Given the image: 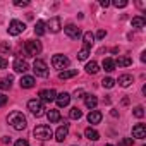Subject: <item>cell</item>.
<instances>
[{"mask_svg":"<svg viewBox=\"0 0 146 146\" xmlns=\"http://www.w3.org/2000/svg\"><path fill=\"white\" fill-rule=\"evenodd\" d=\"M24 29H26V24H24L23 21H17V19H14V21H11V24H9V35H12V36H17V35H21Z\"/></svg>","mask_w":146,"mask_h":146,"instance_id":"52a82bcc","label":"cell"},{"mask_svg":"<svg viewBox=\"0 0 146 146\" xmlns=\"http://www.w3.org/2000/svg\"><path fill=\"white\" fill-rule=\"evenodd\" d=\"M38 96H40V102L50 103V102H53L57 98V93H55V90H41L38 93Z\"/></svg>","mask_w":146,"mask_h":146,"instance_id":"ba28073f","label":"cell"},{"mask_svg":"<svg viewBox=\"0 0 146 146\" xmlns=\"http://www.w3.org/2000/svg\"><path fill=\"white\" fill-rule=\"evenodd\" d=\"M100 5H102V7H105V9H107V7H108V5H110V2H108V0H102V2H100Z\"/></svg>","mask_w":146,"mask_h":146,"instance_id":"7bdbcfd3","label":"cell"},{"mask_svg":"<svg viewBox=\"0 0 146 146\" xmlns=\"http://www.w3.org/2000/svg\"><path fill=\"white\" fill-rule=\"evenodd\" d=\"M83 96H84V90L83 88H79V90L74 91V98H83Z\"/></svg>","mask_w":146,"mask_h":146,"instance_id":"8d00e7d4","label":"cell"},{"mask_svg":"<svg viewBox=\"0 0 146 146\" xmlns=\"http://www.w3.org/2000/svg\"><path fill=\"white\" fill-rule=\"evenodd\" d=\"M12 86V78H5V79H0V90H11Z\"/></svg>","mask_w":146,"mask_h":146,"instance_id":"f1b7e54d","label":"cell"},{"mask_svg":"<svg viewBox=\"0 0 146 146\" xmlns=\"http://www.w3.org/2000/svg\"><path fill=\"white\" fill-rule=\"evenodd\" d=\"M28 110L35 115V117H41L45 113V107H43V102H40L38 98H33L28 102Z\"/></svg>","mask_w":146,"mask_h":146,"instance_id":"277c9868","label":"cell"},{"mask_svg":"<svg viewBox=\"0 0 146 146\" xmlns=\"http://www.w3.org/2000/svg\"><path fill=\"white\" fill-rule=\"evenodd\" d=\"M7 103V96L5 95H2V93H0V107H4Z\"/></svg>","mask_w":146,"mask_h":146,"instance_id":"ab89813d","label":"cell"},{"mask_svg":"<svg viewBox=\"0 0 146 146\" xmlns=\"http://www.w3.org/2000/svg\"><path fill=\"white\" fill-rule=\"evenodd\" d=\"M84 103H86L88 108H95L98 105V98L93 96V95H84Z\"/></svg>","mask_w":146,"mask_h":146,"instance_id":"7402d4cb","label":"cell"},{"mask_svg":"<svg viewBox=\"0 0 146 146\" xmlns=\"http://www.w3.org/2000/svg\"><path fill=\"white\" fill-rule=\"evenodd\" d=\"M12 67H14V70H16V72H21V74H24V72L29 69L28 62H26V60H23V58H16V60H14V64H12Z\"/></svg>","mask_w":146,"mask_h":146,"instance_id":"7c38bea8","label":"cell"},{"mask_svg":"<svg viewBox=\"0 0 146 146\" xmlns=\"http://www.w3.org/2000/svg\"><path fill=\"white\" fill-rule=\"evenodd\" d=\"M14 146H29V143H28L26 139H17V141L14 143Z\"/></svg>","mask_w":146,"mask_h":146,"instance_id":"74e56055","label":"cell"},{"mask_svg":"<svg viewBox=\"0 0 146 146\" xmlns=\"http://www.w3.org/2000/svg\"><path fill=\"white\" fill-rule=\"evenodd\" d=\"M64 31H65V35H67L69 38H72V40H78V38L81 36V29H79L76 24H67V26L64 28Z\"/></svg>","mask_w":146,"mask_h":146,"instance_id":"9c48e42d","label":"cell"},{"mask_svg":"<svg viewBox=\"0 0 146 146\" xmlns=\"http://www.w3.org/2000/svg\"><path fill=\"white\" fill-rule=\"evenodd\" d=\"M2 143H4V144H9V143H11V136H4V137H2Z\"/></svg>","mask_w":146,"mask_h":146,"instance_id":"b9f144b4","label":"cell"},{"mask_svg":"<svg viewBox=\"0 0 146 146\" xmlns=\"http://www.w3.org/2000/svg\"><path fill=\"white\" fill-rule=\"evenodd\" d=\"M55 102H57V105H58V107H67V105H69V102H70V95L64 91V93L57 95Z\"/></svg>","mask_w":146,"mask_h":146,"instance_id":"9a60e30c","label":"cell"},{"mask_svg":"<svg viewBox=\"0 0 146 146\" xmlns=\"http://www.w3.org/2000/svg\"><path fill=\"white\" fill-rule=\"evenodd\" d=\"M102 112L100 110H91L90 113H88V122L90 124H100L102 122Z\"/></svg>","mask_w":146,"mask_h":146,"instance_id":"2e32d148","label":"cell"},{"mask_svg":"<svg viewBox=\"0 0 146 146\" xmlns=\"http://www.w3.org/2000/svg\"><path fill=\"white\" fill-rule=\"evenodd\" d=\"M102 65H103V69H105L107 72H112V70H115V62H113L112 58H105Z\"/></svg>","mask_w":146,"mask_h":146,"instance_id":"4316f807","label":"cell"},{"mask_svg":"<svg viewBox=\"0 0 146 146\" xmlns=\"http://www.w3.org/2000/svg\"><path fill=\"white\" fill-rule=\"evenodd\" d=\"M98 70H100V69H98V64H96L95 60H91V62L86 64V72H88V74H96Z\"/></svg>","mask_w":146,"mask_h":146,"instance_id":"d4e9b609","label":"cell"},{"mask_svg":"<svg viewBox=\"0 0 146 146\" xmlns=\"http://www.w3.org/2000/svg\"><path fill=\"white\" fill-rule=\"evenodd\" d=\"M24 50H26V57H36L41 52V43L36 40H28L24 43Z\"/></svg>","mask_w":146,"mask_h":146,"instance_id":"3957f363","label":"cell"},{"mask_svg":"<svg viewBox=\"0 0 146 146\" xmlns=\"http://www.w3.org/2000/svg\"><path fill=\"white\" fill-rule=\"evenodd\" d=\"M46 117H48L50 124H55V122L60 120V112H58V110H48V112H46Z\"/></svg>","mask_w":146,"mask_h":146,"instance_id":"603a6c76","label":"cell"},{"mask_svg":"<svg viewBox=\"0 0 146 146\" xmlns=\"http://www.w3.org/2000/svg\"><path fill=\"white\" fill-rule=\"evenodd\" d=\"M14 5H17V7H26V5H29V2H28V0H16Z\"/></svg>","mask_w":146,"mask_h":146,"instance_id":"d590c367","label":"cell"},{"mask_svg":"<svg viewBox=\"0 0 146 146\" xmlns=\"http://www.w3.org/2000/svg\"><path fill=\"white\" fill-rule=\"evenodd\" d=\"M113 84H115V81H113L112 78H105V79L102 81V86H103V88H113Z\"/></svg>","mask_w":146,"mask_h":146,"instance_id":"4dcf8cb0","label":"cell"},{"mask_svg":"<svg viewBox=\"0 0 146 146\" xmlns=\"http://www.w3.org/2000/svg\"><path fill=\"white\" fill-rule=\"evenodd\" d=\"M33 136H35L36 139H40V141H46V139H50V137L53 136V131L50 129V125L41 124V125H36V127L33 129Z\"/></svg>","mask_w":146,"mask_h":146,"instance_id":"7a4b0ae2","label":"cell"},{"mask_svg":"<svg viewBox=\"0 0 146 146\" xmlns=\"http://www.w3.org/2000/svg\"><path fill=\"white\" fill-rule=\"evenodd\" d=\"M144 26H146V19H144L143 16L132 17V28H134V29H143Z\"/></svg>","mask_w":146,"mask_h":146,"instance_id":"e0dca14e","label":"cell"},{"mask_svg":"<svg viewBox=\"0 0 146 146\" xmlns=\"http://www.w3.org/2000/svg\"><path fill=\"white\" fill-rule=\"evenodd\" d=\"M137 7H139V9H144V7H146V4H144V2H137Z\"/></svg>","mask_w":146,"mask_h":146,"instance_id":"ee69618b","label":"cell"},{"mask_svg":"<svg viewBox=\"0 0 146 146\" xmlns=\"http://www.w3.org/2000/svg\"><path fill=\"white\" fill-rule=\"evenodd\" d=\"M88 55H90V48H84L83 46V50H79V53H78V58L79 60H86Z\"/></svg>","mask_w":146,"mask_h":146,"instance_id":"f546056e","label":"cell"},{"mask_svg":"<svg viewBox=\"0 0 146 146\" xmlns=\"http://www.w3.org/2000/svg\"><path fill=\"white\" fill-rule=\"evenodd\" d=\"M113 62H115V65H119V67H127V65L132 64V58H131V57H119V58L113 60Z\"/></svg>","mask_w":146,"mask_h":146,"instance_id":"cb8c5ba5","label":"cell"},{"mask_svg":"<svg viewBox=\"0 0 146 146\" xmlns=\"http://www.w3.org/2000/svg\"><path fill=\"white\" fill-rule=\"evenodd\" d=\"M7 122H9V125H11L12 129H16V131H23V129H26V125H28L26 117L23 115V112H17V110L11 112V113L7 115Z\"/></svg>","mask_w":146,"mask_h":146,"instance_id":"6da1fadb","label":"cell"},{"mask_svg":"<svg viewBox=\"0 0 146 146\" xmlns=\"http://www.w3.org/2000/svg\"><path fill=\"white\" fill-rule=\"evenodd\" d=\"M132 136L137 139H144L146 137V125L144 124H136L132 127Z\"/></svg>","mask_w":146,"mask_h":146,"instance_id":"4fadbf2b","label":"cell"},{"mask_svg":"<svg viewBox=\"0 0 146 146\" xmlns=\"http://www.w3.org/2000/svg\"><path fill=\"white\" fill-rule=\"evenodd\" d=\"M69 117H70V119H74V120H79V119L83 117V112H81L78 107H72L70 112H69Z\"/></svg>","mask_w":146,"mask_h":146,"instance_id":"484cf974","label":"cell"},{"mask_svg":"<svg viewBox=\"0 0 146 146\" xmlns=\"http://www.w3.org/2000/svg\"><path fill=\"white\" fill-rule=\"evenodd\" d=\"M83 40H84V48H90V46H93V43H95V35H93L91 31H86V33L83 35Z\"/></svg>","mask_w":146,"mask_h":146,"instance_id":"ffe728a7","label":"cell"},{"mask_svg":"<svg viewBox=\"0 0 146 146\" xmlns=\"http://www.w3.org/2000/svg\"><path fill=\"white\" fill-rule=\"evenodd\" d=\"M33 70H35V74L36 76H40V78H46L48 76V67H46V64L43 62V60H35V64H33Z\"/></svg>","mask_w":146,"mask_h":146,"instance_id":"8992f818","label":"cell"},{"mask_svg":"<svg viewBox=\"0 0 146 146\" xmlns=\"http://www.w3.org/2000/svg\"><path fill=\"white\" fill-rule=\"evenodd\" d=\"M107 146H113V144H107Z\"/></svg>","mask_w":146,"mask_h":146,"instance_id":"bcb514c9","label":"cell"},{"mask_svg":"<svg viewBox=\"0 0 146 146\" xmlns=\"http://www.w3.org/2000/svg\"><path fill=\"white\" fill-rule=\"evenodd\" d=\"M132 137H122L120 141H119V146H132Z\"/></svg>","mask_w":146,"mask_h":146,"instance_id":"d6a6232c","label":"cell"},{"mask_svg":"<svg viewBox=\"0 0 146 146\" xmlns=\"http://www.w3.org/2000/svg\"><path fill=\"white\" fill-rule=\"evenodd\" d=\"M67 134H69V124L64 122V125H60V127L57 129V132H55V139H57L58 143H62V141L67 137Z\"/></svg>","mask_w":146,"mask_h":146,"instance_id":"8fae6325","label":"cell"},{"mask_svg":"<svg viewBox=\"0 0 146 146\" xmlns=\"http://www.w3.org/2000/svg\"><path fill=\"white\" fill-rule=\"evenodd\" d=\"M84 136H86L90 141H98V139H100V132L95 131L93 127H88V129L84 131Z\"/></svg>","mask_w":146,"mask_h":146,"instance_id":"44dd1931","label":"cell"},{"mask_svg":"<svg viewBox=\"0 0 146 146\" xmlns=\"http://www.w3.org/2000/svg\"><path fill=\"white\" fill-rule=\"evenodd\" d=\"M46 28H48V31L50 33H58L60 31V28H62V23H60V17L58 16H55V17H52L46 24H45Z\"/></svg>","mask_w":146,"mask_h":146,"instance_id":"30bf717a","label":"cell"},{"mask_svg":"<svg viewBox=\"0 0 146 146\" xmlns=\"http://www.w3.org/2000/svg\"><path fill=\"white\" fill-rule=\"evenodd\" d=\"M76 74H78V70H76V69L60 70V72H58V79H70V78H74Z\"/></svg>","mask_w":146,"mask_h":146,"instance_id":"d6986e66","label":"cell"},{"mask_svg":"<svg viewBox=\"0 0 146 146\" xmlns=\"http://www.w3.org/2000/svg\"><path fill=\"white\" fill-rule=\"evenodd\" d=\"M105 36H107V31H105V29H100V31L96 33V38H100V40L105 38Z\"/></svg>","mask_w":146,"mask_h":146,"instance_id":"60d3db41","label":"cell"},{"mask_svg":"<svg viewBox=\"0 0 146 146\" xmlns=\"http://www.w3.org/2000/svg\"><path fill=\"white\" fill-rule=\"evenodd\" d=\"M9 52H11V45H9V41L0 43V53H9Z\"/></svg>","mask_w":146,"mask_h":146,"instance_id":"836d02e7","label":"cell"},{"mask_svg":"<svg viewBox=\"0 0 146 146\" xmlns=\"http://www.w3.org/2000/svg\"><path fill=\"white\" fill-rule=\"evenodd\" d=\"M113 5H115L117 9H124V7H127V0H115Z\"/></svg>","mask_w":146,"mask_h":146,"instance_id":"e575fe53","label":"cell"},{"mask_svg":"<svg viewBox=\"0 0 146 146\" xmlns=\"http://www.w3.org/2000/svg\"><path fill=\"white\" fill-rule=\"evenodd\" d=\"M69 62H70V60H69L65 55H60V53H57V55L52 57V65H53L55 69H60V70H62V69L65 70V67L69 65Z\"/></svg>","mask_w":146,"mask_h":146,"instance_id":"5b68a950","label":"cell"},{"mask_svg":"<svg viewBox=\"0 0 146 146\" xmlns=\"http://www.w3.org/2000/svg\"><path fill=\"white\" fill-rule=\"evenodd\" d=\"M7 65H9V62H7L4 57H0V69H5Z\"/></svg>","mask_w":146,"mask_h":146,"instance_id":"f35d334b","label":"cell"},{"mask_svg":"<svg viewBox=\"0 0 146 146\" xmlns=\"http://www.w3.org/2000/svg\"><path fill=\"white\" fill-rule=\"evenodd\" d=\"M132 83H134V79H132L131 74H122V76L119 78V84H120L122 88H127V86H131Z\"/></svg>","mask_w":146,"mask_h":146,"instance_id":"ac0fdd59","label":"cell"},{"mask_svg":"<svg viewBox=\"0 0 146 146\" xmlns=\"http://www.w3.org/2000/svg\"><path fill=\"white\" fill-rule=\"evenodd\" d=\"M19 84H21V88L29 90V88H33V86L36 84V79H35L33 76H23L21 81H19Z\"/></svg>","mask_w":146,"mask_h":146,"instance_id":"5bb4252c","label":"cell"},{"mask_svg":"<svg viewBox=\"0 0 146 146\" xmlns=\"http://www.w3.org/2000/svg\"><path fill=\"white\" fill-rule=\"evenodd\" d=\"M110 113H112V117H119V112H117V110H112Z\"/></svg>","mask_w":146,"mask_h":146,"instance_id":"f6af8a7d","label":"cell"},{"mask_svg":"<svg viewBox=\"0 0 146 146\" xmlns=\"http://www.w3.org/2000/svg\"><path fill=\"white\" fill-rule=\"evenodd\" d=\"M35 35L36 36H43L45 35V23L43 21H38L36 26H35Z\"/></svg>","mask_w":146,"mask_h":146,"instance_id":"83f0119b","label":"cell"},{"mask_svg":"<svg viewBox=\"0 0 146 146\" xmlns=\"http://www.w3.org/2000/svg\"><path fill=\"white\" fill-rule=\"evenodd\" d=\"M132 113H134V117L141 119V117H144V108H143V107H136V108L132 110Z\"/></svg>","mask_w":146,"mask_h":146,"instance_id":"1f68e13d","label":"cell"}]
</instances>
